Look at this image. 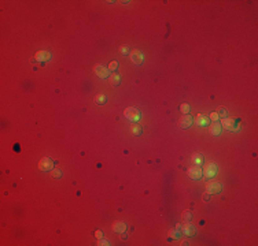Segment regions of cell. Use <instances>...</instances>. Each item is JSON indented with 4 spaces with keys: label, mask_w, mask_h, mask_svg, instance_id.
Listing matches in <instances>:
<instances>
[{
    "label": "cell",
    "mask_w": 258,
    "mask_h": 246,
    "mask_svg": "<svg viewBox=\"0 0 258 246\" xmlns=\"http://www.w3.org/2000/svg\"><path fill=\"white\" fill-rule=\"evenodd\" d=\"M209 122H210V118H209L207 115H203V114L198 115L197 119H195V123H197L198 126H206Z\"/></svg>",
    "instance_id": "14"
},
{
    "label": "cell",
    "mask_w": 258,
    "mask_h": 246,
    "mask_svg": "<svg viewBox=\"0 0 258 246\" xmlns=\"http://www.w3.org/2000/svg\"><path fill=\"white\" fill-rule=\"evenodd\" d=\"M192 122H194L192 116L187 114V115H183L180 118V120H178V126H180L181 129H188V127L192 124Z\"/></svg>",
    "instance_id": "9"
},
{
    "label": "cell",
    "mask_w": 258,
    "mask_h": 246,
    "mask_svg": "<svg viewBox=\"0 0 258 246\" xmlns=\"http://www.w3.org/2000/svg\"><path fill=\"white\" fill-rule=\"evenodd\" d=\"M169 237L170 238H173V239H177L178 237H180V233H178V230H176V231H169Z\"/></svg>",
    "instance_id": "24"
},
{
    "label": "cell",
    "mask_w": 258,
    "mask_h": 246,
    "mask_svg": "<svg viewBox=\"0 0 258 246\" xmlns=\"http://www.w3.org/2000/svg\"><path fill=\"white\" fill-rule=\"evenodd\" d=\"M203 200H205V201H209V194H207V193H205V194H203Z\"/></svg>",
    "instance_id": "29"
},
{
    "label": "cell",
    "mask_w": 258,
    "mask_h": 246,
    "mask_svg": "<svg viewBox=\"0 0 258 246\" xmlns=\"http://www.w3.org/2000/svg\"><path fill=\"white\" fill-rule=\"evenodd\" d=\"M94 72L98 75L99 78H107V77H110V70H109V68H106V67H103V66H100V64H96L95 66V67H94Z\"/></svg>",
    "instance_id": "8"
},
{
    "label": "cell",
    "mask_w": 258,
    "mask_h": 246,
    "mask_svg": "<svg viewBox=\"0 0 258 246\" xmlns=\"http://www.w3.org/2000/svg\"><path fill=\"white\" fill-rule=\"evenodd\" d=\"M107 68H109L110 71H114L115 68H118V62H111V63L109 64V67H107Z\"/></svg>",
    "instance_id": "25"
},
{
    "label": "cell",
    "mask_w": 258,
    "mask_h": 246,
    "mask_svg": "<svg viewBox=\"0 0 258 246\" xmlns=\"http://www.w3.org/2000/svg\"><path fill=\"white\" fill-rule=\"evenodd\" d=\"M52 167H54V161L50 157H43L39 161V168L41 171H51V169H54Z\"/></svg>",
    "instance_id": "7"
},
{
    "label": "cell",
    "mask_w": 258,
    "mask_h": 246,
    "mask_svg": "<svg viewBox=\"0 0 258 246\" xmlns=\"http://www.w3.org/2000/svg\"><path fill=\"white\" fill-rule=\"evenodd\" d=\"M181 219H183V221H191L192 213L190 212V211H184L183 215H181Z\"/></svg>",
    "instance_id": "19"
},
{
    "label": "cell",
    "mask_w": 258,
    "mask_h": 246,
    "mask_svg": "<svg viewBox=\"0 0 258 246\" xmlns=\"http://www.w3.org/2000/svg\"><path fill=\"white\" fill-rule=\"evenodd\" d=\"M111 228H113V231L114 233H117V234H121V233H125V230H126V224L124 223V221H114L113 223V226H111Z\"/></svg>",
    "instance_id": "12"
},
{
    "label": "cell",
    "mask_w": 258,
    "mask_h": 246,
    "mask_svg": "<svg viewBox=\"0 0 258 246\" xmlns=\"http://www.w3.org/2000/svg\"><path fill=\"white\" fill-rule=\"evenodd\" d=\"M130 131H132L133 136H140L143 129H142V126H140L139 123H132L130 124Z\"/></svg>",
    "instance_id": "15"
},
{
    "label": "cell",
    "mask_w": 258,
    "mask_h": 246,
    "mask_svg": "<svg viewBox=\"0 0 258 246\" xmlns=\"http://www.w3.org/2000/svg\"><path fill=\"white\" fill-rule=\"evenodd\" d=\"M203 175V171L199 165H192V167L188 168V176L192 179V181H199Z\"/></svg>",
    "instance_id": "4"
},
{
    "label": "cell",
    "mask_w": 258,
    "mask_h": 246,
    "mask_svg": "<svg viewBox=\"0 0 258 246\" xmlns=\"http://www.w3.org/2000/svg\"><path fill=\"white\" fill-rule=\"evenodd\" d=\"M221 130H222V127H221V123L220 122H213L210 124V127H209V131H210L212 136H218V134H221Z\"/></svg>",
    "instance_id": "13"
},
{
    "label": "cell",
    "mask_w": 258,
    "mask_h": 246,
    "mask_svg": "<svg viewBox=\"0 0 258 246\" xmlns=\"http://www.w3.org/2000/svg\"><path fill=\"white\" fill-rule=\"evenodd\" d=\"M51 174H52V178H55V179L62 178V171H61L59 168H54V169H51Z\"/></svg>",
    "instance_id": "20"
},
{
    "label": "cell",
    "mask_w": 258,
    "mask_h": 246,
    "mask_svg": "<svg viewBox=\"0 0 258 246\" xmlns=\"http://www.w3.org/2000/svg\"><path fill=\"white\" fill-rule=\"evenodd\" d=\"M110 84L114 85V86L121 84V77H119V74H117V72H113V74H110Z\"/></svg>",
    "instance_id": "16"
},
{
    "label": "cell",
    "mask_w": 258,
    "mask_h": 246,
    "mask_svg": "<svg viewBox=\"0 0 258 246\" xmlns=\"http://www.w3.org/2000/svg\"><path fill=\"white\" fill-rule=\"evenodd\" d=\"M202 171H203L205 178H207V179L214 178L216 174H217V165H216L214 163H209V164H206V167L202 169Z\"/></svg>",
    "instance_id": "5"
},
{
    "label": "cell",
    "mask_w": 258,
    "mask_h": 246,
    "mask_svg": "<svg viewBox=\"0 0 258 246\" xmlns=\"http://www.w3.org/2000/svg\"><path fill=\"white\" fill-rule=\"evenodd\" d=\"M221 189H222L221 183L217 181H210L206 183V193L207 194H217V193L221 192Z\"/></svg>",
    "instance_id": "3"
},
{
    "label": "cell",
    "mask_w": 258,
    "mask_h": 246,
    "mask_svg": "<svg viewBox=\"0 0 258 246\" xmlns=\"http://www.w3.org/2000/svg\"><path fill=\"white\" fill-rule=\"evenodd\" d=\"M209 118H210V119L213 120V122H218L220 115H218V112H217V111H216V112H212V114H210V116H209Z\"/></svg>",
    "instance_id": "23"
},
{
    "label": "cell",
    "mask_w": 258,
    "mask_h": 246,
    "mask_svg": "<svg viewBox=\"0 0 258 246\" xmlns=\"http://www.w3.org/2000/svg\"><path fill=\"white\" fill-rule=\"evenodd\" d=\"M94 101L96 104H99V105H102V104H105L106 101H107V97H106L105 95H96L95 99H94Z\"/></svg>",
    "instance_id": "18"
},
{
    "label": "cell",
    "mask_w": 258,
    "mask_h": 246,
    "mask_svg": "<svg viewBox=\"0 0 258 246\" xmlns=\"http://www.w3.org/2000/svg\"><path fill=\"white\" fill-rule=\"evenodd\" d=\"M124 115L128 120H132V122H137V120L142 119V112H140L135 107H128L125 111H124Z\"/></svg>",
    "instance_id": "2"
},
{
    "label": "cell",
    "mask_w": 258,
    "mask_h": 246,
    "mask_svg": "<svg viewBox=\"0 0 258 246\" xmlns=\"http://www.w3.org/2000/svg\"><path fill=\"white\" fill-rule=\"evenodd\" d=\"M221 127H224L228 131H239L240 130V123L233 118H222L221 122Z\"/></svg>",
    "instance_id": "1"
},
{
    "label": "cell",
    "mask_w": 258,
    "mask_h": 246,
    "mask_svg": "<svg viewBox=\"0 0 258 246\" xmlns=\"http://www.w3.org/2000/svg\"><path fill=\"white\" fill-rule=\"evenodd\" d=\"M130 60H132L135 64H142L143 60H144L143 53L139 49H133L132 52H130Z\"/></svg>",
    "instance_id": "10"
},
{
    "label": "cell",
    "mask_w": 258,
    "mask_h": 246,
    "mask_svg": "<svg viewBox=\"0 0 258 246\" xmlns=\"http://www.w3.org/2000/svg\"><path fill=\"white\" fill-rule=\"evenodd\" d=\"M218 115H220V116H222V118H226V116H225V115H226V111H225L224 108H221V109L218 111Z\"/></svg>",
    "instance_id": "28"
},
{
    "label": "cell",
    "mask_w": 258,
    "mask_h": 246,
    "mask_svg": "<svg viewBox=\"0 0 258 246\" xmlns=\"http://www.w3.org/2000/svg\"><path fill=\"white\" fill-rule=\"evenodd\" d=\"M95 235H96V238H98V239H102V238H103V233H102L100 230H98V231H96Z\"/></svg>",
    "instance_id": "27"
},
{
    "label": "cell",
    "mask_w": 258,
    "mask_h": 246,
    "mask_svg": "<svg viewBox=\"0 0 258 246\" xmlns=\"http://www.w3.org/2000/svg\"><path fill=\"white\" fill-rule=\"evenodd\" d=\"M34 59H36L37 62H41V63H44V62L50 60L51 59V53L47 51H39L36 52V55H34Z\"/></svg>",
    "instance_id": "11"
},
{
    "label": "cell",
    "mask_w": 258,
    "mask_h": 246,
    "mask_svg": "<svg viewBox=\"0 0 258 246\" xmlns=\"http://www.w3.org/2000/svg\"><path fill=\"white\" fill-rule=\"evenodd\" d=\"M119 53L124 55V56L129 55V47L128 45H121V47H119Z\"/></svg>",
    "instance_id": "22"
},
{
    "label": "cell",
    "mask_w": 258,
    "mask_h": 246,
    "mask_svg": "<svg viewBox=\"0 0 258 246\" xmlns=\"http://www.w3.org/2000/svg\"><path fill=\"white\" fill-rule=\"evenodd\" d=\"M180 112L183 114V115H187V114L190 112V105H188V104H181V105H180Z\"/></svg>",
    "instance_id": "21"
},
{
    "label": "cell",
    "mask_w": 258,
    "mask_h": 246,
    "mask_svg": "<svg viewBox=\"0 0 258 246\" xmlns=\"http://www.w3.org/2000/svg\"><path fill=\"white\" fill-rule=\"evenodd\" d=\"M192 161H194V164H195V165H201V164H203V156H202L201 153H195L194 156H192Z\"/></svg>",
    "instance_id": "17"
},
{
    "label": "cell",
    "mask_w": 258,
    "mask_h": 246,
    "mask_svg": "<svg viewBox=\"0 0 258 246\" xmlns=\"http://www.w3.org/2000/svg\"><path fill=\"white\" fill-rule=\"evenodd\" d=\"M121 238H122V239H126V234H124V233H121Z\"/></svg>",
    "instance_id": "30"
},
{
    "label": "cell",
    "mask_w": 258,
    "mask_h": 246,
    "mask_svg": "<svg viewBox=\"0 0 258 246\" xmlns=\"http://www.w3.org/2000/svg\"><path fill=\"white\" fill-rule=\"evenodd\" d=\"M180 231H181V234L185 235V237H194V235L197 234V228H195V226H192V224L188 223V221H185L183 226L180 227Z\"/></svg>",
    "instance_id": "6"
},
{
    "label": "cell",
    "mask_w": 258,
    "mask_h": 246,
    "mask_svg": "<svg viewBox=\"0 0 258 246\" xmlns=\"http://www.w3.org/2000/svg\"><path fill=\"white\" fill-rule=\"evenodd\" d=\"M98 245H99V246H109V245H110V242H109L107 239H100Z\"/></svg>",
    "instance_id": "26"
}]
</instances>
